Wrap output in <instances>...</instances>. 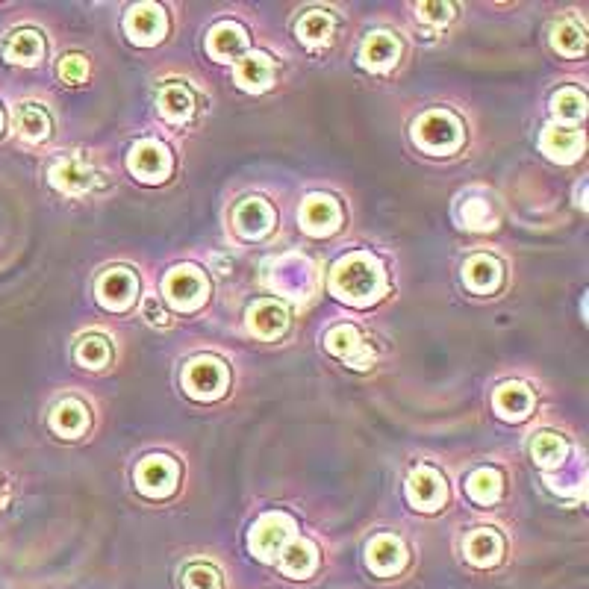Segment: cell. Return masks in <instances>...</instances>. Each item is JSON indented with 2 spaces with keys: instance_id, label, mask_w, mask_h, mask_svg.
Instances as JSON below:
<instances>
[{
  "instance_id": "cell-14",
  "label": "cell",
  "mask_w": 589,
  "mask_h": 589,
  "mask_svg": "<svg viewBox=\"0 0 589 589\" xmlns=\"http://www.w3.org/2000/svg\"><path fill=\"white\" fill-rule=\"evenodd\" d=\"M398 54H401V48H398V39H395L392 33H383V30H377V33H372V36L363 42L360 62H363L369 71H386V68H392V65H395Z\"/></svg>"
},
{
  "instance_id": "cell-30",
  "label": "cell",
  "mask_w": 589,
  "mask_h": 589,
  "mask_svg": "<svg viewBox=\"0 0 589 589\" xmlns=\"http://www.w3.org/2000/svg\"><path fill=\"white\" fill-rule=\"evenodd\" d=\"M298 36L304 45H324L333 36V18L327 12H310L298 21Z\"/></svg>"
},
{
  "instance_id": "cell-17",
  "label": "cell",
  "mask_w": 589,
  "mask_h": 589,
  "mask_svg": "<svg viewBox=\"0 0 589 589\" xmlns=\"http://www.w3.org/2000/svg\"><path fill=\"white\" fill-rule=\"evenodd\" d=\"M495 407L504 419H525L534 407V395L525 383H504L495 392Z\"/></svg>"
},
{
  "instance_id": "cell-6",
  "label": "cell",
  "mask_w": 589,
  "mask_h": 589,
  "mask_svg": "<svg viewBox=\"0 0 589 589\" xmlns=\"http://www.w3.org/2000/svg\"><path fill=\"white\" fill-rule=\"evenodd\" d=\"M127 168L139 177V180H148V183H157L168 174L171 168V157L168 151L162 148L160 142L154 139H145L139 145H133L130 157H127Z\"/></svg>"
},
{
  "instance_id": "cell-10",
  "label": "cell",
  "mask_w": 589,
  "mask_h": 589,
  "mask_svg": "<svg viewBox=\"0 0 589 589\" xmlns=\"http://www.w3.org/2000/svg\"><path fill=\"white\" fill-rule=\"evenodd\" d=\"M301 224L307 233L313 236H327L339 227V207L333 198H324V195H313L304 201L301 207Z\"/></svg>"
},
{
  "instance_id": "cell-4",
  "label": "cell",
  "mask_w": 589,
  "mask_h": 589,
  "mask_svg": "<svg viewBox=\"0 0 589 589\" xmlns=\"http://www.w3.org/2000/svg\"><path fill=\"white\" fill-rule=\"evenodd\" d=\"M186 389L195 395V398H218L227 386V369L213 360V357H198L186 366Z\"/></svg>"
},
{
  "instance_id": "cell-28",
  "label": "cell",
  "mask_w": 589,
  "mask_h": 589,
  "mask_svg": "<svg viewBox=\"0 0 589 589\" xmlns=\"http://www.w3.org/2000/svg\"><path fill=\"white\" fill-rule=\"evenodd\" d=\"M15 121H18L21 136H24V139H30V142H39V139H45V136L51 133V118H48L42 109L36 107V104L18 107V112H15Z\"/></svg>"
},
{
  "instance_id": "cell-11",
  "label": "cell",
  "mask_w": 589,
  "mask_h": 589,
  "mask_svg": "<svg viewBox=\"0 0 589 589\" xmlns=\"http://www.w3.org/2000/svg\"><path fill=\"white\" fill-rule=\"evenodd\" d=\"M136 295V277L127 268H112L98 283V298L109 310H124Z\"/></svg>"
},
{
  "instance_id": "cell-31",
  "label": "cell",
  "mask_w": 589,
  "mask_h": 589,
  "mask_svg": "<svg viewBox=\"0 0 589 589\" xmlns=\"http://www.w3.org/2000/svg\"><path fill=\"white\" fill-rule=\"evenodd\" d=\"M109 357H112V351H109V342L104 336H86L77 345V363L86 369H104Z\"/></svg>"
},
{
  "instance_id": "cell-27",
  "label": "cell",
  "mask_w": 589,
  "mask_h": 589,
  "mask_svg": "<svg viewBox=\"0 0 589 589\" xmlns=\"http://www.w3.org/2000/svg\"><path fill=\"white\" fill-rule=\"evenodd\" d=\"M192 109H195V98H192L189 89H183V86H168V89H162L160 92V112L168 121H183V118L192 115Z\"/></svg>"
},
{
  "instance_id": "cell-24",
  "label": "cell",
  "mask_w": 589,
  "mask_h": 589,
  "mask_svg": "<svg viewBox=\"0 0 589 589\" xmlns=\"http://www.w3.org/2000/svg\"><path fill=\"white\" fill-rule=\"evenodd\" d=\"M463 277H466V286L475 289V292H492L501 280V266L492 260V257H472L466 266H463Z\"/></svg>"
},
{
  "instance_id": "cell-26",
  "label": "cell",
  "mask_w": 589,
  "mask_h": 589,
  "mask_svg": "<svg viewBox=\"0 0 589 589\" xmlns=\"http://www.w3.org/2000/svg\"><path fill=\"white\" fill-rule=\"evenodd\" d=\"M86 422H89V416H86V407H83L80 401H62L54 410V416H51V425H54L56 433H62V436H77V433H83V430H86Z\"/></svg>"
},
{
  "instance_id": "cell-16",
  "label": "cell",
  "mask_w": 589,
  "mask_h": 589,
  "mask_svg": "<svg viewBox=\"0 0 589 589\" xmlns=\"http://www.w3.org/2000/svg\"><path fill=\"white\" fill-rule=\"evenodd\" d=\"M542 148H545V154H548L551 160L572 162L581 154L584 139H581V133L572 130V127H548L545 136H542Z\"/></svg>"
},
{
  "instance_id": "cell-36",
  "label": "cell",
  "mask_w": 589,
  "mask_h": 589,
  "mask_svg": "<svg viewBox=\"0 0 589 589\" xmlns=\"http://www.w3.org/2000/svg\"><path fill=\"white\" fill-rule=\"evenodd\" d=\"M186 587L189 589H218L221 587V578H218V572H215L213 566H204V563H198V566H189V569H186Z\"/></svg>"
},
{
  "instance_id": "cell-19",
  "label": "cell",
  "mask_w": 589,
  "mask_h": 589,
  "mask_svg": "<svg viewBox=\"0 0 589 589\" xmlns=\"http://www.w3.org/2000/svg\"><path fill=\"white\" fill-rule=\"evenodd\" d=\"M271 221H274V213H271V207H268L266 201H260V198H248L236 210V224H239V230L245 236H263V233L271 230Z\"/></svg>"
},
{
  "instance_id": "cell-18",
  "label": "cell",
  "mask_w": 589,
  "mask_h": 589,
  "mask_svg": "<svg viewBox=\"0 0 589 589\" xmlns=\"http://www.w3.org/2000/svg\"><path fill=\"white\" fill-rule=\"evenodd\" d=\"M245 48H248V36L239 24L224 21V24L213 27V33H210V54L213 56L230 62V59L245 54Z\"/></svg>"
},
{
  "instance_id": "cell-35",
  "label": "cell",
  "mask_w": 589,
  "mask_h": 589,
  "mask_svg": "<svg viewBox=\"0 0 589 589\" xmlns=\"http://www.w3.org/2000/svg\"><path fill=\"white\" fill-rule=\"evenodd\" d=\"M584 107H587V98L578 89H563V92L554 95V112L566 121L584 118Z\"/></svg>"
},
{
  "instance_id": "cell-32",
  "label": "cell",
  "mask_w": 589,
  "mask_h": 589,
  "mask_svg": "<svg viewBox=\"0 0 589 589\" xmlns=\"http://www.w3.org/2000/svg\"><path fill=\"white\" fill-rule=\"evenodd\" d=\"M466 489H469V495H472L475 501L489 504V501H495V498L501 495V475L492 472V469H478V472L469 478Z\"/></svg>"
},
{
  "instance_id": "cell-2",
  "label": "cell",
  "mask_w": 589,
  "mask_h": 589,
  "mask_svg": "<svg viewBox=\"0 0 589 589\" xmlns=\"http://www.w3.org/2000/svg\"><path fill=\"white\" fill-rule=\"evenodd\" d=\"M413 139L430 154H448L463 142V130L451 112H428L425 118L416 121Z\"/></svg>"
},
{
  "instance_id": "cell-3",
  "label": "cell",
  "mask_w": 589,
  "mask_h": 589,
  "mask_svg": "<svg viewBox=\"0 0 589 589\" xmlns=\"http://www.w3.org/2000/svg\"><path fill=\"white\" fill-rule=\"evenodd\" d=\"M292 536H295V522H292L289 516H283V513H268V516H263V519L254 525V531L248 536V548H251L257 557L271 560L286 542H292Z\"/></svg>"
},
{
  "instance_id": "cell-39",
  "label": "cell",
  "mask_w": 589,
  "mask_h": 589,
  "mask_svg": "<svg viewBox=\"0 0 589 589\" xmlns=\"http://www.w3.org/2000/svg\"><path fill=\"white\" fill-rule=\"evenodd\" d=\"M145 313L151 316V322L154 324L168 322V316H165V313L160 310V301H157V298H148V301H145Z\"/></svg>"
},
{
  "instance_id": "cell-22",
  "label": "cell",
  "mask_w": 589,
  "mask_h": 589,
  "mask_svg": "<svg viewBox=\"0 0 589 589\" xmlns=\"http://www.w3.org/2000/svg\"><path fill=\"white\" fill-rule=\"evenodd\" d=\"M319 563V554H316V545L307 542V539H295L292 545L283 548V572L292 575V578H301V575H310Z\"/></svg>"
},
{
  "instance_id": "cell-23",
  "label": "cell",
  "mask_w": 589,
  "mask_h": 589,
  "mask_svg": "<svg viewBox=\"0 0 589 589\" xmlns=\"http://www.w3.org/2000/svg\"><path fill=\"white\" fill-rule=\"evenodd\" d=\"M466 557L475 566H492L501 560V536L489 528H481L466 539Z\"/></svg>"
},
{
  "instance_id": "cell-1",
  "label": "cell",
  "mask_w": 589,
  "mask_h": 589,
  "mask_svg": "<svg viewBox=\"0 0 589 589\" xmlns=\"http://www.w3.org/2000/svg\"><path fill=\"white\" fill-rule=\"evenodd\" d=\"M330 289L351 304H372L383 292V268L369 254H348L330 271Z\"/></svg>"
},
{
  "instance_id": "cell-38",
  "label": "cell",
  "mask_w": 589,
  "mask_h": 589,
  "mask_svg": "<svg viewBox=\"0 0 589 589\" xmlns=\"http://www.w3.org/2000/svg\"><path fill=\"white\" fill-rule=\"evenodd\" d=\"M419 15H422V21L445 24V21H451L454 6H451V3H422V6H419Z\"/></svg>"
},
{
  "instance_id": "cell-9",
  "label": "cell",
  "mask_w": 589,
  "mask_h": 589,
  "mask_svg": "<svg viewBox=\"0 0 589 589\" xmlns=\"http://www.w3.org/2000/svg\"><path fill=\"white\" fill-rule=\"evenodd\" d=\"M407 498L416 510H436L445 501V483L430 466H419L407 481Z\"/></svg>"
},
{
  "instance_id": "cell-20",
  "label": "cell",
  "mask_w": 589,
  "mask_h": 589,
  "mask_svg": "<svg viewBox=\"0 0 589 589\" xmlns=\"http://www.w3.org/2000/svg\"><path fill=\"white\" fill-rule=\"evenodd\" d=\"M51 180L56 189H62L65 195H80L92 186V174L86 171V165L80 160H59L51 168Z\"/></svg>"
},
{
  "instance_id": "cell-15",
  "label": "cell",
  "mask_w": 589,
  "mask_h": 589,
  "mask_svg": "<svg viewBox=\"0 0 589 589\" xmlns=\"http://www.w3.org/2000/svg\"><path fill=\"white\" fill-rule=\"evenodd\" d=\"M289 324V316L280 304H271V301H263V304H254L251 313H248V327L254 336L260 339H277Z\"/></svg>"
},
{
  "instance_id": "cell-40",
  "label": "cell",
  "mask_w": 589,
  "mask_h": 589,
  "mask_svg": "<svg viewBox=\"0 0 589 589\" xmlns=\"http://www.w3.org/2000/svg\"><path fill=\"white\" fill-rule=\"evenodd\" d=\"M0 504H3V486H0Z\"/></svg>"
},
{
  "instance_id": "cell-7",
  "label": "cell",
  "mask_w": 589,
  "mask_h": 589,
  "mask_svg": "<svg viewBox=\"0 0 589 589\" xmlns=\"http://www.w3.org/2000/svg\"><path fill=\"white\" fill-rule=\"evenodd\" d=\"M124 30L133 42L139 45H154L160 42L162 33H165V15L157 3H142V6H133L127 21H124Z\"/></svg>"
},
{
  "instance_id": "cell-13",
  "label": "cell",
  "mask_w": 589,
  "mask_h": 589,
  "mask_svg": "<svg viewBox=\"0 0 589 589\" xmlns=\"http://www.w3.org/2000/svg\"><path fill=\"white\" fill-rule=\"evenodd\" d=\"M407 554L395 536H375L366 548V563L377 575H395L404 566Z\"/></svg>"
},
{
  "instance_id": "cell-34",
  "label": "cell",
  "mask_w": 589,
  "mask_h": 589,
  "mask_svg": "<svg viewBox=\"0 0 589 589\" xmlns=\"http://www.w3.org/2000/svg\"><path fill=\"white\" fill-rule=\"evenodd\" d=\"M460 218H463V224L472 227V230H489V227H495V221H498L495 213L489 210V204L481 201V198L466 201L463 210H460Z\"/></svg>"
},
{
  "instance_id": "cell-21",
  "label": "cell",
  "mask_w": 589,
  "mask_h": 589,
  "mask_svg": "<svg viewBox=\"0 0 589 589\" xmlns=\"http://www.w3.org/2000/svg\"><path fill=\"white\" fill-rule=\"evenodd\" d=\"M236 80H239V86L248 89V92L268 89V83H271V59H268L266 54H251L245 56V59H239Z\"/></svg>"
},
{
  "instance_id": "cell-12",
  "label": "cell",
  "mask_w": 589,
  "mask_h": 589,
  "mask_svg": "<svg viewBox=\"0 0 589 589\" xmlns=\"http://www.w3.org/2000/svg\"><path fill=\"white\" fill-rule=\"evenodd\" d=\"M136 478H139V489H145L148 495H168L177 483V466L168 457H148L142 460Z\"/></svg>"
},
{
  "instance_id": "cell-37",
  "label": "cell",
  "mask_w": 589,
  "mask_h": 589,
  "mask_svg": "<svg viewBox=\"0 0 589 589\" xmlns=\"http://www.w3.org/2000/svg\"><path fill=\"white\" fill-rule=\"evenodd\" d=\"M86 74H89V62H86V56L68 54L62 62H59V77H62L65 83H83V80H86Z\"/></svg>"
},
{
  "instance_id": "cell-8",
  "label": "cell",
  "mask_w": 589,
  "mask_h": 589,
  "mask_svg": "<svg viewBox=\"0 0 589 589\" xmlns=\"http://www.w3.org/2000/svg\"><path fill=\"white\" fill-rule=\"evenodd\" d=\"M327 351L342 357L348 366H357V369H369V363H372V348H366L363 336L348 324L333 327L327 333Z\"/></svg>"
},
{
  "instance_id": "cell-33",
  "label": "cell",
  "mask_w": 589,
  "mask_h": 589,
  "mask_svg": "<svg viewBox=\"0 0 589 589\" xmlns=\"http://www.w3.org/2000/svg\"><path fill=\"white\" fill-rule=\"evenodd\" d=\"M554 48L566 56H581L587 48V39L575 24L566 21V24H557V30H554Z\"/></svg>"
},
{
  "instance_id": "cell-5",
  "label": "cell",
  "mask_w": 589,
  "mask_h": 589,
  "mask_svg": "<svg viewBox=\"0 0 589 589\" xmlns=\"http://www.w3.org/2000/svg\"><path fill=\"white\" fill-rule=\"evenodd\" d=\"M165 298L177 307V310H192L201 304L204 298V277L198 268H174L165 277Z\"/></svg>"
},
{
  "instance_id": "cell-25",
  "label": "cell",
  "mask_w": 589,
  "mask_h": 589,
  "mask_svg": "<svg viewBox=\"0 0 589 589\" xmlns=\"http://www.w3.org/2000/svg\"><path fill=\"white\" fill-rule=\"evenodd\" d=\"M3 56L9 62H21V65H30L42 56V36L36 30H18L9 36V42L3 45Z\"/></svg>"
},
{
  "instance_id": "cell-29",
  "label": "cell",
  "mask_w": 589,
  "mask_h": 589,
  "mask_svg": "<svg viewBox=\"0 0 589 589\" xmlns=\"http://www.w3.org/2000/svg\"><path fill=\"white\" fill-rule=\"evenodd\" d=\"M566 442L557 436V433H536V439L531 442V454H534V460L539 466H545V469H551V466H557V463H563V457H566Z\"/></svg>"
}]
</instances>
